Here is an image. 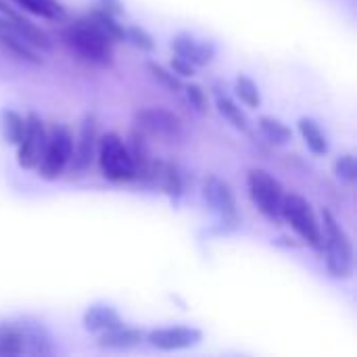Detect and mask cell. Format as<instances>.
I'll return each instance as SVG.
<instances>
[{"mask_svg":"<svg viewBox=\"0 0 357 357\" xmlns=\"http://www.w3.org/2000/svg\"><path fill=\"white\" fill-rule=\"evenodd\" d=\"M153 180L159 182V186L163 188V192L178 201L182 197L184 184H182V174L176 165L172 163H155V172H153Z\"/></svg>","mask_w":357,"mask_h":357,"instance_id":"obj_19","label":"cell"},{"mask_svg":"<svg viewBox=\"0 0 357 357\" xmlns=\"http://www.w3.org/2000/svg\"><path fill=\"white\" fill-rule=\"evenodd\" d=\"M0 46L6 50V52H10V54H15L17 59H21V61H27V63H31V65H40L42 63V59L38 56V52H36V48L31 46V44H27L25 40H23V36L0 15Z\"/></svg>","mask_w":357,"mask_h":357,"instance_id":"obj_14","label":"cell"},{"mask_svg":"<svg viewBox=\"0 0 357 357\" xmlns=\"http://www.w3.org/2000/svg\"><path fill=\"white\" fill-rule=\"evenodd\" d=\"M48 132L44 128V121L38 113L29 111L25 115V134L21 142L17 144V163L23 169H36L38 161L42 157V151L46 146Z\"/></svg>","mask_w":357,"mask_h":357,"instance_id":"obj_7","label":"cell"},{"mask_svg":"<svg viewBox=\"0 0 357 357\" xmlns=\"http://www.w3.org/2000/svg\"><path fill=\"white\" fill-rule=\"evenodd\" d=\"M257 123H259L261 134H264L272 144H287V142H291V138H293L291 128H289L284 121H280L278 117L261 115Z\"/></svg>","mask_w":357,"mask_h":357,"instance_id":"obj_24","label":"cell"},{"mask_svg":"<svg viewBox=\"0 0 357 357\" xmlns=\"http://www.w3.org/2000/svg\"><path fill=\"white\" fill-rule=\"evenodd\" d=\"M25 356V335L21 322H0V357Z\"/></svg>","mask_w":357,"mask_h":357,"instance_id":"obj_18","label":"cell"},{"mask_svg":"<svg viewBox=\"0 0 357 357\" xmlns=\"http://www.w3.org/2000/svg\"><path fill=\"white\" fill-rule=\"evenodd\" d=\"M203 199L209 205V209L228 226L238 224V207H236V197L230 188L228 182H224L218 176H209L203 186Z\"/></svg>","mask_w":357,"mask_h":357,"instance_id":"obj_8","label":"cell"},{"mask_svg":"<svg viewBox=\"0 0 357 357\" xmlns=\"http://www.w3.org/2000/svg\"><path fill=\"white\" fill-rule=\"evenodd\" d=\"M320 226H322V251L320 253H324L326 270L331 272L333 278H339V280L351 278L356 255H354V245H351L349 234L337 222V218L326 209L322 211Z\"/></svg>","mask_w":357,"mask_h":357,"instance_id":"obj_2","label":"cell"},{"mask_svg":"<svg viewBox=\"0 0 357 357\" xmlns=\"http://www.w3.org/2000/svg\"><path fill=\"white\" fill-rule=\"evenodd\" d=\"M184 90H186L188 102H190L199 113H205V111H207V96H205L203 88H201V86H197V84H188Z\"/></svg>","mask_w":357,"mask_h":357,"instance_id":"obj_30","label":"cell"},{"mask_svg":"<svg viewBox=\"0 0 357 357\" xmlns=\"http://www.w3.org/2000/svg\"><path fill=\"white\" fill-rule=\"evenodd\" d=\"M73 155V136L67 126L56 123L46 138V146L38 161V174L44 180H56L69 165Z\"/></svg>","mask_w":357,"mask_h":357,"instance_id":"obj_4","label":"cell"},{"mask_svg":"<svg viewBox=\"0 0 357 357\" xmlns=\"http://www.w3.org/2000/svg\"><path fill=\"white\" fill-rule=\"evenodd\" d=\"M234 90H236V96L241 98V102L249 109H257L261 107V92H259V86L249 77V75H238L236 77V84H234Z\"/></svg>","mask_w":357,"mask_h":357,"instance_id":"obj_26","label":"cell"},{"mask_svg":"<svg viewBox=\"0 0 357 357\" xmlns=\"http://www.w3.org/2000/svg\"><path fill=\"white\" fill-rule=\"evenodd\" d=\"M88 19L115 44V42H123L126 40V27L121 23H117V17L107 13L105 8H100L98 4L90 8Z\"/></svg>","mask_w":357,"mask_h":357,"instance_id":"obj_21","label":"cell"},{"mask_svg":"<svg viewBox=\"0 0 357 357\" xmlns=\"http://www.w3.org/2000/svg\"><path fill=\"white\" fill-rule=\"evenodd\" d=\"M146 69H149V71H151V75H153L161 86H165L167 90H172V92H180V90L184 88L182 79H180L174 71L165 69L163 65H159V63H155V61H149V63H146Z\"/></svg>","mask_w":357,"mask_h":357,"instance_id":"obj_27","label":"cell"},{"mask_svg":"<svg viewBox=\"0 0 357 357\" xmlns=\"http://www.w3.org/2000/svg\"><path fill=\"white\" fill-rule=\"evenodd\" d=\"M126 40L130 44H134L142 52H153L155 50V38L144 27H138V25L126 27Z\"/></svg>","mask_w":357,"mask_h":357,"instance_id":"obj_28","label":"cell"},{"mask_svg":"<svg viewBox=\"0 0 357 357\" xmlns=\"http://www.w3.org/2000/svg\"><path fill=\"white\" fill-rule=\"evenodd\" d=\"M203 339V333L192 326H167V328H155L146 333L144 341L159 349V351H182L197 347Z\"/></svg>","mask_w":357,"mask_h":357,"instance_id":"obj_9","label":"cell"},{"mask_svg":"<svg viewBox=\"0 0 357 357\" xmlns=\"http://www.w3.org/2000/svg\"><path fill=\"white\" fill-rule=\"evenodd\" d=\"M215 107H218L220 115H224L234 128H238V130H247V128H249V119H247L245 111H243L230 96L218 94V96H215Z\"/></svg>","mask_w":357,"mask_h":357,"instance_id":"obj_25","label":"cell"},{"mask_svg":"<svg viewBox=\"0 0 357 357\" xmlns=\"http://www.w3.org/2000/svg\"><path fill=\"white\" fill-rule=\"evenodd\" d=\"M146 333L140 331V328H132V326H117V328H111V331H105L98 335V347L102 349H111V351H128V349H134L138 347L142 341H144Z\"/></svg>","mask_w":357,"mask_h":357,"instance_id":"obj_15","label":"cell"},{"mask_svg":"<svg viewBox=\"0 0 357 357\" xmlns=\"http://www.w3.org/2000/svg\"><path fill=\"white\" fill-rule=\"evenodd\" d=\"M0 15L23 36V40L27 42V44H31L36 50H50L52 48V40H50V36L44 31V29H40L38 25H33L29 19H25L23 17V13H19L17 10V6H10L6 0H0Z\"/></svg>","mask_w":357,"mask_h":357,"instance_id":"obj_11","label":"cell"},{"mask_svg":"<svg viewBox=\"0 0 357 357\" xmlns=\"http://www.w3.org/2000/svg\"><path fill=\"white\" fill-rule=\"evenodd\" d=\"M247 188L253 205L272 222L280 220V205L284 197L282 184L266 169H249Z\"/></svg>","mask_w":357,"mask_h":357,"instance_id":"obj_6","label":"cell"},{"mask_svg":"<svg viewBox=\"0 0 357 357\" xmlns=\"http://www.w3.org/2000/svg\"><path fill=\"white\" fill-rule=\"evenodd\" d=\"M0 126H2V136L10 144H19L23 134H25V117L13 109H4L0 113Z\"/></svg>","mask_w":357,"mask_h":357,"instance_id":"obj_23","label":"cell"},{"mask_svg":"<svg viewBox=\"0 0 357 357\" xmlns=\"http://www.w3.org/2000/svg\"><path fill=\"white\" fill-rule=\"evenodd\" d=\"M21 326L25 335V356H50L54 351L52 335L44 324L21 320Z\"/></svg>","mask_w":357,"mask_h":357,"instance_id":"obj_17","label":"cell"},{"mask_svg":"<svg viewBox=\"0 0 357 357\" xmlns=\"http://www.w3.org/2000/svg\"><path fill=\"white\" fill-rule=\"evenodd\" d=\"M280 218L301 236V241H305L314 251H322V226L320 220L316 218L312 205L291 192L282 197V205H280Z\"/></svg>","mask_w":357,"mask_h":357,"instance_id":"obj_3","label":"cell"},{"mask_svg":"<svg viewBox=\"0 0 357 357\" xmlns=\"http://www.w3.org/2000/svg\"><path fill=\"white\" fill-rule=\"evenodd\" d=\"M63 42L84 61L107 67L113 61V42L86 17H79L63 27Z\"/></svg>","mask_w":357,"mask_h":357,"instance_id":"obj_1","label":"cell"},{"mask_svg":"<svg viewBox=\"0 0 357 357\" xmlns=\"http://www.w3.org/2000/svg\"><path fill=\"white\" fill-rule=\"evenodd\" d=\"M134 117H136V126L146 134H155V136H161V138H178L182 134L180 117L174 115L167 109L149 107V109L136 111Z\"/></svg>","mask_w":357,"mask_h":357,"instance_id":"obj_10","label":"cell"},{"mask_svg":"<svg viewBox=\"0 0 357 357\" xmlns=\"http://www.w3.org/2000/svg\"><path fill=\"white\" fill-rule=\"evenodd\" d=\"M17 4V8L27 10L36 17L42 19H63L65 17V8L56 2V0H13Z\"/></svg>","mask_w":357,"mask_h":357,"instance_id":"obj_22","label":"cell"},{"mask_svg":"<svg viewBox=\"0 0 357 357\" xmlns=\"http://www.w3.org/2000/svg\"><path fill=\"white\" fill-rule=\"evenodd\" d=\"M98 163L100 172L111 182H130L136 180L134 163L128 153L126 142L117 134H105L98 140Z\"/></svg>","mask_w":357,"mask_h":357,"instance_id":"obj_5","label":"cell"},{"mask_svg":"<svg viewBox=\"0 0 357 357\" xmlns=\"http://www.w3.org/2000/svg\"><path fill=\"white\" fill-rule=\"evenodd\" d=\"M297 126H299V132H301V138H303L305 146H307L314 155L322 157V155L328 153V138H326V134L322 132V128L318 126L316 119H312V117H301Z\"/></svg>","mask_w":357,"mask_h":357,"instance_id":"obj_20","label":"cell"},{"mask_svg":"<svg viewBox=\"0 0 357 357\" xmlns=\"http://www.w3.org/2000/svg\"><path fill=\"white\" fill-rule=\"evenodd\" d=\"M172 69H174V73L178 75V77H190L192 73H195V69H192V65L186 61V59H182V56H174L172 59Z\"/></svg>","mask_w":357,"mask_h":357,"instance_id":"obj_31","label":"cell"},{"mask_svg":"<svg viewBox=\"0 0 357 357\" xmlns=\"http://www.w3.org/2000/svg\"><path fill=\"white\" fill-rule=\"evenodd\" d=\"M98 6L105 8L107 13L115 15V17L123 15V4H121V0H98Z\"/></svg>","mask_w":357,"mask_h":357,"instance_id":"obj_32","label":"cell"},{"mask_svg":"<svg viewBox=\"0 0 357 357\" xmlns=\"http://www.w3.org/2000/svg\"><path fill=\"white\" fill-rule=\"evenodd\" d=\"M96 115L94 113H86L84 119H82V128H79V138H77V146H75V153L71 155L73 159V169L77 172H84L92 157H94V149H96V140H98V134H96Z\"/></svg>","mask_w":357,"mask_h":357,"instance_id":"obj_13","label":"cell"},{"mask_svg":"<svg viewBox=\"0 0 357 357\" xmlns=\"http://www.w3.org/2000/svg\"><path fill=\"white\" fill-rule=\"evenodd\" d=\"M335 174L341 182L354 184L357 178V165L354 155H343L335 161Z\"/></svg>","mask_w":357,"mask_h":357,"instance_id":"obj_29","label":"cell"},{"mask_svg":"<svg viewBox=\"0 0 357 357\" xmlns=\"http://www.w3.org/2000/svg\"><path fill=\"white\" fill-rule=\"evenodd\" d=\"M84 328L88 333H94V335H100L105 331H111V328H117L123 324L121 316L115 312V307L111 305H105V303H96V305H90L84 314V320H82Z\"/></svg>","mask_w":357,"mask_h":357,"instance_id":"obj_16","label":"cell"},{"mask_svg":"<svg viewBox=\"0 0 357 357\" xmlns=\"http://www.w3.org/2000/svg\"><path fill=\"white\" fill-rule=\"evenodd\" d=\"M172 48L178 56L186 59L192 67H205L215 56V46L211 42H199L188 33H178L172 40Z\"/></svg>","mask_w":357,"mask_h":357,"instance_id":"obj_12","label":"cell"}]
</instances>
